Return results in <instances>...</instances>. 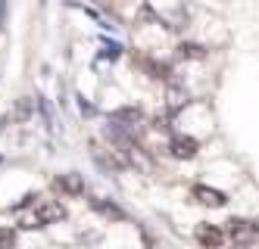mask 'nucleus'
I'll list each match as a JSON object with an SVG mask.
<instances>
[{"mask_svg": "<svg viewBox=\"0 0 259 249\" xmlns=\"http://www.w3.org/2000/svg\"><path fill=\"white\" fill-rule=\"evenodd\" d=\"M169 150H172L175 159H194L197 156V140L194 137H175Z\"/></svg>", "mask_w": 259, "mask_h": 249, "instance_id": "5", "label": "nucleus"}, {"mask_svg": "<svg viewBox=\"0 0 259 249\" xmlns=\"http://www.w3.org/2000/svg\"><path fill=\"white\" fill-rule=\"evenodd\" d=\"M13 246H16V231L0 227V249H13Z\"/></svg>", "mask_w": 259, "mask_h": 249, "instance_id": "7", "label": "nucleus"}, {"mask_svg": "<svg viewBox=\"0 0 259 249\" xmlns=\"http://www.w3.org/2000/svg\"><path fill=\"white\" fill-rule=\"evenodd\" d=\"M34 212H38V218H41V224H50V221H60L63 215H66V209L60 206V203H53V200H38L34 196Z\"/></svg>", "mask_w": 259, "mask_h": 249, "instance_id": "3", "label": "nucleus"}, {"mask_svg": "<svg viewBox=\"0 0 259 249\" xmlns=\"http://www.w3.org/2000/svg\"><path fill=\"white\" fill-rule=\"evenodd\" d=\"M194 200L200 206H209V209H219V206H225V193L222 190H212V187H194Z\"/></svg>", "mask_w": 259, "mask_h": 249, "instance_id": "4", "label": "nucleus"}, {"mask_svg": "<svg viewBox=\"0 0 259 249\" xmlns=\"http://www.w3.org/2000/svg\"><path fill=\"white\" fill-rule=\"evenodd\" d=\"M57 187L69 190V193H81V181H78L75 175H66V178H60V181H57Z\"/></svg>", "mask_w": 259, "mask_h": 249, "instance_id": "6", "label": "nucleus"}, {"mask_svg": "<svg viewBox=\"0 0 259 249\" xmlns=\"http://www.w3.org/2000/svg\"><path fill=\"white\" fill-rule=\"evenodd\" d=\"M197 243L200 246H206V249H219L222 243H225V231L215 224H197V231H194Z\"/></svg>", "mask_w": 259, "mask_h": 249, "instance_id": "2", "label": "nucleus"}, {"mask_svg": "<svg viewBox=\"0 0 259 249\" xmlns=\"http://www.w3.org/2000/svg\"><path fill=\"white\" fill-rule=\"evenodd\" d=\"M225 237H231L237 246L250 249V246L256 243V224H253V221H247V218H231V221H228Z\"/></svg>", "mask_w": 259, "mask_h": 249, "instance_id": "1", "label": "nucleus"}]
</instances>
